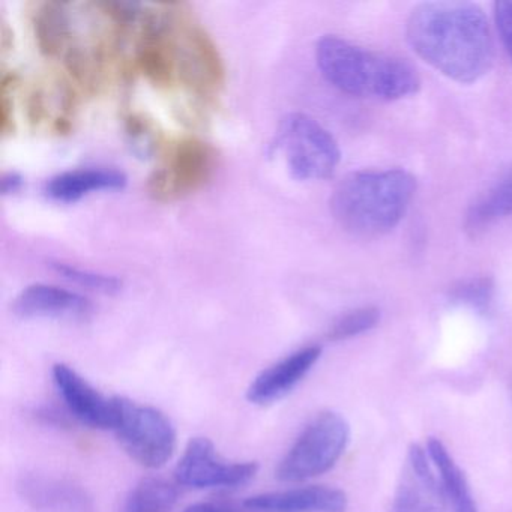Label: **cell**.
I'll use <instances>...</instances> for the list:
<instances>
[{"label":"cell","instance_id":"6da1fadb","mask_svg":"<svg viewBox=\"0 0 512 512\" xmlns=\"http://www.w3.org/2000/svg\"><path fill=\"white\" fill-rule=\"evenodd\" d=\"M406 35L419 58L455 82H478L493 67V38L487 17L478 5H419L410 14Z\"/></svg>","mask_w":512,"mask_h":512},{"label":"cell","instance_id":"7a4b0ae2","mask_svg":"<svg viewBox=\"0 0 512 512\" xmlns=\"http://www.w3.org/2000/svg\"><path fill=\"white\" fill-rule=\"evenodd\" d=\"M316 59L323 79L352 97L395 101L421 88L415 68L403 59L368 52L335 35L320 38Z\"/></svg>","mask_w":512,"mask_h":512},{"label":"cell","instance_id":"3957f363","mask_svg":"<svg viewBox=\"0 0 512 512\" xmlns=\"http://www.w3.org/2000/svg\"><path fill=\"white\" fill-rule=\"evenodd\" d=\"M415 190V178L404 170L350 173L332 193L331 212L353 235H383L400 223Z\"/></svg>","mask_w":512,"mask_h":512},{"label":"cell","instance_id":"277c9868","mask_svg":"<svg viewBox=\"0 0 512 512\" xmlns=\"http://www.w3.org/2000/svg\"><path fill=\"white\" fill-rule=\"evenodd\" d=\"M271 151L283 154L290 175L298 181L331 178L341 160L337 140L304 113L281 119Z\"/></svg>","mask_w":512,"mask_h":512},{"label":"cell","instance_id":"5b68a950","mask_svg":"<svg viewBox=\"0 0 512 512\" xmlns=\"http://www.w3.org/2000/svg\"><path fill=\"white\" fill-rule=\"evenodd\" d=\"M350 425L340 413L323 412L307 425L277 469L283 482H301L331 470L346 451Z\"/></svg>","mask_w":512,"mask_h":512},{"label":"cell","instance_id":"8992f818","mask_svg":"<svg viewBox=\"0 0 512 512\" xmlns=\"http://www.w3.org/2000/svg\"><path fill=\"white\" fill-rule=\"evenodd\" d=\"M113 431L125 452L148 469L164 466L176 449V430L170 419L155 407L125 397H116Z\"/></svg>","mask_w":512,"mask_h":512},{"label":"cell","instance_id":"52a82bcc","mask_svg":"<svg viewBox=\"0 0 512 512\" xmlns=\"http://www.w3.org/2000/svg\"><path fill=\"white\" fill-rule=\"evenodd\" d=\"M217 151L196 137L176 140L164 164L149 176L146 190L155 202H175L202 190L214 178Z\"/></svg>","mask_w":512,"mask_h":512},{"label":"cell","instance_id":"ba28073f","mask_svg":"<svg viewBox=\"0 0 512 512\" xmlns=\"http://www.w3.org/2000/svg\"><path fill=\"white\" fill-rule=\"evenodd\" d=\"M257 470L256 461L223 460L208 437H194L176 464L175 478L178 484L197 490L235 488L248 484Z\"/></svg>","mask_w":512,"mask_h":512},{"label":"cell","instance_id":"9c48e42d","mask_svg":"<svg viewBox=\"0 0 512 512\" xmlns=\"http://www.w3.org/2000/svg\"><path fill=\"white\" fill-rule=\"evenodd\" d=\"M178 79L197 94L220 91L226 82V65L208 32L197 25L182 29L176 40Z\"/></svg>","mask_w":512,"mask_h":512},{"label":"cell","instance_id":"30bf717a","mask_svg":"<svg viewBox=\"0 0 512 512\" xmlns=\"http://www.w3.org/2000/svg\"><path fill=\"white\" fill-rule=\"evenodd\" d=\"M431 464L427 449L410 446L395 493L394 512H445L442 482Z\"/></svg>","mask_w":512,"mask_h":512},{"label":"cell","instance_id":"8fae6325","mask_svg":"<svg viewBox=\"0 0 512 512\" xmlns=\"http://www.w3.org/2000/svg\"><path fill=\"white\" fill-rule=\"evenodd\" d=\"M53 382L68 412L92 428L113 430L116 425V397H106L67 364L53 367Z\"/></svg>","mask_w":512,"mask_h":512},{"label":"cell","instance_id":"7c38bea8","mask_svg":"<svg viewBox=\"0 0 512 512\" xmlns=\"http://www.w3.org/2000/svg\"><path fill=\"white\" fill-rule=\"evenodd\" d=\"M134 68L157 88H172L178 80L176 38L163 17L151 14L145 20Z\"/></svg>","mask_w":512,"mask_h":512},{"label":"cell","instance_id":"4fadbf2b","mask_svg":"<svg viewBox=\"0 0 512 512\" xmlns=\"http://www.w3.org/2000/svg\"><path fill=\"white\" fill-rule=\"evenodd\" d=\"M322 356V347L308 346L263 370L248 386L247 398L256 406H269L289 395Z\"/></svg>","mask_w":512,"mask_h":512},{"label":"cell","instance_id":"5bb4252c","mask_svg":"<svg viewBox=\"0 0 512 512\" xmlns=\"http://www.w3.org/2000/svg\"><path fill=\"white\" fill-rule=\"evenodd\" d=\"M92 310L85 296L41 283L26 287L13 304L14 314L22 319H86Z\"/></svg>","mask_w":512,"mask_h":512},{"label":"cell","instance_id":"9a60e30c","mask_svg":"<svg viewBox=\"0 0 512 512\" xmlns=\"http://www.w3.org/2000/svg\"><path fill=\"white\" fill-rule=\"evenodd\" d=\"M244 506L253 512H346L347 496L338 488L310 485L256 494Z\"/></svg>","mask_w":512,"mask_h":512},{"label":"cell","instance_id":"2e32d148","mask_svg":"<svg viewBox=\"0 0 512 512\" xmlns=\"http://www.w3.org/2000/svg\"><path fill=\"white\" fill-rule=\"evenodd\" d=\"M20 496L37 509L56 511L89 512L91 499L83 488L50 476L28 473L17 484Z\"/></svg>","mask_w":512,"mask_h":512},{"label":"cell","instance_id":"e0dca14e","mask_svg":"<svg viewBox=\"0 0 512 512\" xmlns=\"http://www.w3.org/2000/svg\"><path fill=\"white\" fill-rule=\"evenodd\" d=\"M127 181L125 173L119 170L88 167V169L68 170L50 179L46 193L56 202L76 203L97 191L124 190L127 187Z\"/></svg>","mask_w":512,"mask_h":512},{"label":"cell","instance_id":"ac0fdd59","mask_svg":"<svg viewBox=\"0 0 512 512\" xmlns=\"http://www.w3.org/2000/svg\"><path fill=\"white\" fill-rule=\"evenodd\" d=\"M509 215H512V167L473 200L464 218V229L475 238Z\"/></svg>","mask_w":512,"mask_h":512},{"label":"cell","instance_id":"d6986e66","mask_svg":"<svg viewBox=\"0 0 512 512\" xmlns=\"http://www.w3.org/2000/svg\"><path fill=\"white\" fill-rule=\"evenodd\" d=\"M425 449H427L431 463L439 473L446 506H449L452 512H478L466 475L455 463L448 448L436 437H431Z\"/></svg>","mask_w":512,"mask_h":512},{"label":"cell","instance_id":"ffe728a7","mask_svg":"<svg viewBox=\"0 0 512 512\" xmlns=\"http://www.w3.org/2000/svg\"><path fill=\"white\" fill-rule=\"evenodd\" d=\"M35 43L41 55L55 58L70 41L71 19L68 5L61 0L44 2L34 17Z\"/></svg>","mask_w":512,"mask_h":512},{"label":"cell","instance_id":"44dd1931","mask_svg":"<svg viewBox=\"0 0 512 512\" xmlns=\"http://www.w3.org/2000/svg\"><path fill=\"white\" fill-rule=\"evenodd\" d=\"M178 502L175 485L164 479H142L128 494L121 512H170Z\"/></svg>","mask_w":512,"mask_h":512},{"label":"cell","instance_id":"7402d4cb","mask_svg":"<svg viewBox=\"0 0 512 512\" xmlns=\"http://www.w3.org/2000/svg\"><path fill=\"white\" fill-rule=\"evenodd\" d=\"M53 271L64 277L65 280L91 290L101 295H116L121 292L124 283L115 275L100 274V272L89 271V269L77 268L70 263L53 262Z\"/></svg>","mask_w":512,"mask_h":512},{"label":"cell","instance_id":"603a6c76","mask_svg":"<svg viewBox=\"0 0 512 512\" xmlns=\"http://www.w3.org/2000/svg\"><path fill=\"white\" fill-rule=\"evenodd\" d=\"M449 298L455 304L466 305L479 313H485L493 304V280L490 277H478L460 281L449 290Z\"/></svg>","mask_w":512,"mask_h":512},{"label":"cell","instance_id":"cb8c5ba5","mask_svg":"<svg viewBox=\"0 0 512 512\" xmlns=\"http://www.w3.org/2000/svg\"><path fill=\"white\" fill-rule=\"evenodd\" d=\"M380 311L374 307L358 308L335 320L328 331V340L344 341L370 331L379 323Z\"/></svg>","mask_w":512,"mask_h":512},{"label":"cell","instance_id":"d4e9b609","mask_svg":"<svg viewBox=\"0 0 512 512\" xmlns=\"http://www.w3.org/2000/svg\"><path fill=\"white\" fill-rule=\"evenodd\" d=\"M68 71L82 88L95 91L100 86L101 56L86 53L82 49H71L67 55Z\"/></svg>","mask_w":512,"mask_h":512},{"label":"cell","instance_id":"484cf974","mask_svg":"<svg viewBox=\"0 0 512 512\" xmlns=\"http://www.w3.org/2000/svg\"><path fill=\"white\" fill-rule=\"evenodd\" d=\"M97 8H100L101 13L104 16L109 17L113 23L125 28L130 26L131 23L136 22L137 16L140 13V7L136 4H127V2H110V0H104V2H98Z\"/></svg>","mask_w":512,"mask_h":512},{"label":"cell","instance_id":"4316f807","mask_svg":"<svg viewBox=\"0 0 512 512\" xmlns=\"http://www.w3.org/2000/svg\"><path fill=\"white\" fill-rule=\"evenodd\" d=\"M494 19H496L500 40L512 62V2H496Z\"/></svg>","mask_w":512,"mask_h":512},{"label":"cell","instance_id":"83f0119b","mask_svg":"<svg viewBox=\"0 0 512 512\" xmlns=\"http://www.w3.org/2000/svg\"><path fill=\"white\" fill-rule=\"evenodd\" d=\"M34 416L41 424L50 425V427H70V419L67 418V415H62L55 407H38V409L34 410Z\"/></svg>","mask_w":512,"mask_h":512},{"label":"cell","instance_id":"f1b7e54d","mask_svg":"<svg viewBox=\"0 0 512 512\" xmlns=\"http://www.w3.org/2000/svg\"><path fill=\"white\" fill-rule=\"evenodd\" d=\"M13 128V103L8 98V89L0 85V131L10 133Z\"/></svg>","mask_w":512,"mask_h":512},{"label":"cell","instance_id":"f546056e","mask_svg":"<svg viewBox=\"0 0 512 512\" xmlns=\"http://www.w3.org/2000/svg\"><path fill=\"white\" fill-rule=\"evenodd\" d=\"M29 97H31L28 101L29 119H31L32 124L38 125L46 118V101H44V95L38 89H35Z\"/></svg>","mask_w":512,"mask_h":512},{"label":"cell","instance_id":"4dcf8cb0","mask_svg":"<svg viewBox=\"0 0 512 512\" xmlns=\"http://www.w3.org/2000/svg\"><path fill=\"white\" fill-rule=\"evenodd\" d=\"M23 184H25V182H23L22 176L17 175V173H7V175L2 178V193H4L5 196L17 193V191L22 190Z\"/></svg>","mask_w":512,"mask_h":512},{"label":"cell","instance_id":"1f68e13d","mask_svg":"<svg viewBox=\"0 0 512 512\" xmlns=\"http://www.w3.org/2000/svg\"><path fill=\"white\" fill-rule=\"evenodd\" d=\"M184 512H220V506L211 505V503H196L188 506Z\"/></svg>","mask_w":512,"mask_h":512},{"label":"cell","instance_id":"d6a6232c","mask_svg":"<svg viewBox=\"0 0 512 512\" xmlns=\"http://www.w3.org/2000/svg\"><path fill=\"white\" fill-rule=\"evenodd\" d=\"M71 122L68 121V119H58V121L55 122V130H56V133H59V134H65V133H70L71 131Z\"/></svg>","mask_w":512,"mask_h":512},{"label":"cell","instance_id":"836d02e7","mask_svg":"<svg viewBox=\"0 0 512 512\" xmlns=\"http://www.w3.org/2000/svg\"><path fill=\"white\" fill-rule=\"evenodd\" d=\"M220 512H238V511H233V509H229V508H221V506H220Z\"/></svg>","mask_w":512,"mask_h":512}]
</instances>
